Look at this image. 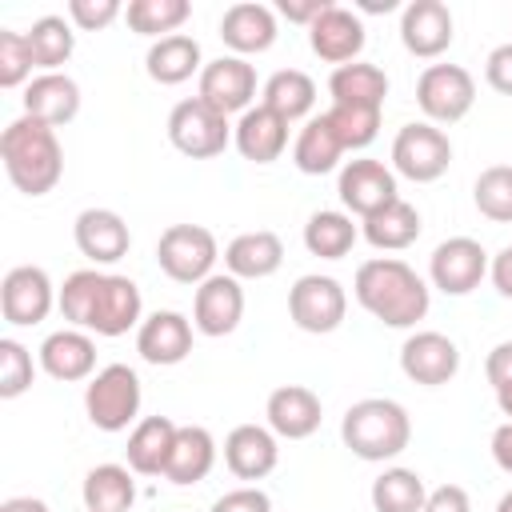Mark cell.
<instances>
[{"label": "cell", "mask_w": 512, "mask_h": 512, "mask_svg": "<svg viewBox=\"0 0 512 512\" xmlns=\"http://www.w3.org/2000/svg\"><path fill=\"white\" fill-rule=\"evenodd\" d=\"M64 320L80 332H96V336H124L128 328H140V288L128 276L116 272H100V268H80L60 284L56 296Z\"/></svg>", "instance_id": "1"}, {"label": "cell", "mask_w": 512, "mask_h": 512, "mask_svg": "<svg viewBox=\"0 0 512 512\" xmlns=\"http://www.w3.org/2000/svg\"><path fill=\"white\" fill-rule=\"evenodd\" d=\"M352 292L368 316L384 328H412L428 316V284L396 256H376L356 268Z\"/></svg>", "instance_id": "2"}, {"label": "cell", "mask_w": 512, "mask_h": 512, "mask_svg": "<svg viewBox=\"0 0 512 512\" xmlns=\"http://www.w3.org/2000/svg\"><path fill=\"white\" fill-rule=\"evenodd\" d=\"M0 160L16 192L24 196H48L64 176V152L56 140V128L20 116L0 136Z\"/></svg>", "instance_id": "3"}, {"label": "cell", "mask_w": 512, "mask_h": 512, "mask_svg": "<svg viewBox=\"0 0 512 512\" xmlns=\"http://www.w3.org/2000/svg\"><path fill=\"white\" fill-rule=\"evenodd\" d=\"M340 436H344V448L368 464H384V460H396L408 440H412V420L404 412V404L388 400V396H368V400H356L344 420H340Z\"/></svg>", "instance_id": "4"}, {"label": "cell", "mask_w": 512, "mask_h": 512, "mask_svg": "<svg viewBox=\"0 0 512 512\" xmlns=\"http://www.w3.org/2000/svg\"><path fill=\"white\" fill-rule=\"evenodd\" d=\"M216 260H220V248L204 224H172L156 240V264L176 284H204Z\"/></svg>", "instance_id": "5"}, {"label": "cell", "mask_w": 512, "mask_h": 512, "mask_svg": "<svg viewBox=\"0 0 512 512\" xmlns=\"http://www.w3.org/2000/svg\"><path fill=\"white\" fill-rule=\"evenodd\" d=\"M84 412L100 432H124L140 416V376L128 364L100 368L84 388Z\"/></svg>", "instance_id": "6"}, {"label": "cell", "mask_w": 512, "mask_h": 512, "mask_svg": "<svg viewBox=\"0 0 512 512\" xmlns=\"http://www.w3.org/2000/svg\"><path fill=\"white\" fill-rule=\"evenodd\" d=\"M452 164V140L444 128L428 124V120H416V124H404L392 140V172H400L404 180L412 184H432L448 172Z\"/></svg>", "instance_id": "7"}, {"label": "cell", "mask_w": 512, "mask_h": 512, "mask_svg": "<svg viewBox=\"0 0 512 512\" xmlns=\"http://www.w3.org/2000/svg\"><path fill=\"white\" fill-rule=\"evenodd\" d=\"M416 104L428 124H456L476 104V80L460 64H428L416 80Z\"/></svg>", "instance_id": "8"}, {"label": "cell", "mask_w": 512, "mask_h": 512, "mask_svg": "<svg viewBox=\"0 0 512 512\" xmlns=\"http://www.w3.org/2000/svg\"><path fill=\"white\" fill-rule=\"evenodd\" d=\"M168 140L176 152H184L192 160H212L228 148L232 128H228V116H220L200 96H192L168 112Z\"/></svg>", "instance_id": "9"}, {"label": "cell", "mask_w": 512, "mask_h": 512, "mask_svg": "<svg viewBox=\"0 0 512 512\" xmlns=\"http://www.w3.org/2000/svg\"><path fill=\"white\" fill-rule=\"evenodd\" d=\"M344 312H348V292L340 288L336 276L308 272L288 288V316L300 332H312V336L336 332L344 324Z\"/></svg>", "instance_id": "10"}, {"label": "cell", "mask_w": 512, "mask_h": 512, "mask_svg": "<svg viewBox=\"0 0 512 512\" xmlns=\"http://www.w3.org/2000/svg\"><path fill=\"white\" fill-rule=\"evenodd\" d=\"M428 276L444 296H468L488 276V252L472 236H452V240L436 244L432 260H428Z\"/></svg>", "instance_id": "11"}, {"label": "cell", "mask_w": 512, "mask_h": 512, "mask_svg": "<svg viewBox=\"0 0 512 512\" xmlns=\"http://www.w3.org/2000/svg\"><path fill=\"white\" fill-rule=\"evenodd\" d=\"M56 296H60V292L52 288V280H48L44 268L20 264V268H12V272L4 276V284H0V312H4L8 324L32 328V324L48 320Z\"/></svg>", "instance_id": "12"}, {"label": "cell", "mask_w": 512, "mask_h": 512, "mask_svg": "<svg viewBox=\"0 0 512 512\" xmlns=\"http://www.w3.org/2000/svg\"><path fill=\"white\" fill-rule=\"evenodd\" d=\"M244 320V288L232 272H212L204 284H196L192 296V324L200 336H228Z\"/></svg>", "instance_id": "13"}, {"label": "cell", "mask_w": 512, "mask_h": 512, "mask_svg": "<svg viewBox=\"0 0 512 512\" xmlns=\"http://www.w3.org/2000/svg\"><path fill=\"white\" fill-rule=\"evenodd\" d=\"M196 96L208 108H216L220 116H232V112L244 116L252 108V96H256V68L244 56H220V60L204 64Z\"/></svg>", "instance_id": "14"}, {"label": "cell", "mask_w": 512, "mask_h": 512, "mask_svg": "<svg viewBox=\"0 0 512 512\" xmlns=\"http://www.w3.org/2000/svg\"><path fill=\"white\" fill-rule=\"evenodd\" d=\"M336 192H340V204H344L352 216L368 220L372 212H380L384 204L396 200V172L384 168V164L372 160V156H360V160H348V164L340 168Z\"/></svg>", "instance_id": "15"}, {"label": "cell", "mask_w": 512, "mask_h": 512, "mask_svg": "<svg viewBox=\"0 0 512 512\" xmlns=\"http://www.w3.org/2000/svg\"><path fill=\"white\" fill-rule=\"evenodd\" d=\"M400 368L412 384L440 388L460 372V348L444 332H412L400 348Z\"/></svg>", "instance_id": "16"}, {"label": "cell", "mask_w": 512, "mask_h": 512, "mask_svg": "<svg viewBox=\"0 0 512 512\" xmlns=\"http://www.w3.org/2000/svg\"><path fill=\"white\" fill-rule=\"evenodd\" d=\"M452 28L456 24H452V12L444 0H412L400 12V40L420 60H436L440 52H448V44L456 36Z\"/></svg>", "instance_id": "17"}, {"label": "cell", "mask_w": 512, "mask_h": 512, "mask_svg": "<svg viewBox=\"0 0 512 512\" xmlns=\"http://www.w3.org/2000/svg\"><path fill=\"white\" fill-rule=\"evenodd\" d=\"M308 44H312V52L320 60H328L336 68L340 64H352L360 56V48H364V24H360V16L352 8L328 4L312 20V28H308Z\"/></svg>", "instance_id": "18"}, {"label": "cell", "mask_w": 512, "mask_h": 512, "mask_svg": "<svg viewBox=\"0 0 512 512\" xmlns=\"http://www.w3.org/2000/svg\"><path fill=\"white\" fill-rule=\"evenodd\" d=\"M72 240L80 248V256H88L92 264H116L120 256H128L132 232L124 224L120 212L112 208H84L72 224Z\"/></svg>", "instance_id": "19"}, {"label": "cell", "mask_w": 512, "mask_h": 512, "mask_svg": "<svg viewBox=\"0 0 512 512\" xmlns=\"http://www.w3.org/2000/svg\"><path fill=\"white\" fill-rule=\"evenodd\" d=\"M192 320L164 308V312H152L140 328H136V352L140 360L156 364V368H172L180 364L188 352H192Z\"/></svg>", "instance_id": "20"}, {"label": "cell", "mask_w": 512, "mask_h": 512, "mask_svg": "<svg viewBox=\"0 0 512 512\" xmlns=\"http://www.w3.org/2000/svg\"><path fill=\"white\" fill-rule=\"evenodd\" d=\"M264 416H268V428L276 436H284V440H308L320 428V420H324V404L304 384H280L268 396Z\"/></svg>", "instance_id": "21"}, {"label": "cell", "mask_w": 512, "mask_h": 512, "mask_svg": "<svg viewBox=\"0 0 512 512\" xmlns=\"http://www.w3.org/2000/svg\"><path fill=\"white\" fill-rule=\"evenodd\" d=\"M80 112V84L64 72H40L24 84V116L60 128Z\"/></svg>", "instance_id": "22"}, {"label": "cell", "mask_w": 512, "mask_h": 512, "mask_svg": "<svg viewBox=\"0 0 512 512\" xmlns=\"http://www.w3.org/2000/svg\"><path fill=\"white\" fill-rule=\"evenodd\" d=\"M232 144H236V152H240L244 160H252V164H272V160H280L284 148H288V120H284L280 112L256 104V108H248V112L236 120Z\"/></svg>", "instance_id": "23"}, {"label": "cell", "mask_w": 512, "mask_h": 512, "mask_svg": "<svg viewBox=\"0 0 512 512\" xmlns=\"http://www.w3.org/2000/svg\"><path fill=\"white\" fill-rule=\"evenodd\" d=\"M280 460L276 432L260 424H236L224 440V464L236 480H264Z\"/></svg>", "instance_id": "24"}, {"label": "cell", "mask_w": 512, "mask_h": 512, "mask_svg": "<svg viewBox=\"0 0 512 512\" xmlns=\"http://www.w3.org/2000/svg\"><path fill=\"white\" fill-rule=\"evenodd\" d=\"M220 40L236 52V56H252V52H268L276 44V12L268 4L256 0H240L220 16Z\"/></svg>", "instance_id": "25"}, {"label": "cell", "mask_w": 512, "mask_h": 512, "mask_svg": "<svg viewBox=\"0 0 512 512\" xmlns=\"http://www.w3.org/2000/svg\"><path fill=\"white\" fill-rule=\"evenodd\" d=\"M40 368L52 380H64V384L92 380V368H96V344H92V336L80 332V328H60V332L44 336V344H40Z\"/></svg>", "instance_id": "26"}, {"label": "cell", "mask_w": 512, "mask_h": 512, "mask_svg": "<svg viewBox=\"0 0 512 512\" xmlns=\"http://www.w3.org/2000/svg\"><path fill=\"white\" fill-rule=\"evenodd\" d=\"M284 264V244L276 232L256 228V232H240L228 248H224V268L236 280H264Z\"/></svg>", "instance_id": "27"}, {"label": "cell", "mask_w": 512, "mask_h": 512, "mask_svg": "<svg viewBox=\"0 0 512 512\" xmlns=\"http://www.w3.org/2000/svg\"><path fill=\"white\" fill-rule=\"evenodd\" d=\"M176 420L168 416H144L132 432H128V468L136 476H164L172 444H176Z\"/></svg>", "instance_id": "28"}, {"label": "cell", "mask_w": 512, "mask_h": 512, "mask_svg": "<svg viewBox=\"0 0 512 512\" xmlns=\"http://www.w3.org/2000/svg\"><path fill=\"white\" fill-rule=\"evenodd\" d=\"M216 464V440L208 428L200 424H180L176 428V444H172V456H168V468H164V480L172 484H200Z\"/></svg>", "instance_id": "29"}, {"label": "cell", "mask_w": 512, "mask_h": 512, "mask_svg": "<svg viewBox=\"0 0 512 512\" xmlns=\"http://www.w3.org/2000/svg\"><path fill=\"white\" fill-rule=\"evenodd\" d=\"M328 92H332V104L384 108V96H388V76H384V68H376V64L352 60V64H340V68L328 76Z\"/></svg>", "instance_id": "30"}, {"label": "cell", "mask_w": 512, "mask_h": 512, "mask_svg": "<svg viewBox=\"0 0 512 512\" xmlns=\"http://www.w3.org/2000/svg\"><path fill=\"white\" fill-rule=\"evenodd\" d=\"M420 212L408 204V200H392V204H384L380 212H372L364 224H360V232H364V240L372 244V248H380V252H400V248H408V244H416V236H420Z\"/></svg>", "instance_id": "31"}, {"label": "cell", "mask_w": 512, "mask_h": 512, "mask_svg": "<svg viewBox=\"0 0 512 512\" xmlns=\"http://www.w3.org/2000/svg\"><path fill=\"white\" fill-rule=\"evenodd\" d=\"M344 156V144L340 136L332 132L328 116H312L300 132H296V144H292V164L304 172V176H324L340 164Z\"/></svg>", "instance_id": "32"}, {"label": "cell", "mask_w": 512, "mask_h": 512, "mask_svg": "<svg viewBox=\"0 0 512 512\" xmlns=\"http://www.w3.org/2000/svg\"><path fill=\"white\" fill-rule=\"evenodd\" d=\"M80 496H84V512H128L132 500H136L132 468H124V464H96L84 476Z\"/></svg>", "instance_id": "33"}, {"label": "cell", "mask_w": 512, "mask_h": 512, "mask_svg": "<svg viewBox=\"0 0 512 512\" xmlns=\"http://www.w3.org/2000/svg\"><path fill=\"white\" fill-rule=\"evenodd\" d=\"M144 68H148V76H152L156 84H184L192 72H204V64H200V44H196L192 36H184V32L164 36V40H156V44L148 48Z\"/></svg>", "instance_id": "34"}, {"label": "cell", "mask_w": 512, "mask_h": 512, "mask_svg": "<svg viewBox=\"0 0 512 512\" xmlns=\"http://www.w3.org/2000/svg\"><path fill=\"white\" fill-rule=\"evenodd\" d=\"M264 100V108H272V112H280L288 124L292 120H300V116H308L312 112V104H316V84H312V76L308 72H300V68H280V72H272L268 80H264V92H260Z\"/></svg>", "instance_id": "35"}, {"label": "cell", "mask_w": 512, "mask_h": 512, "mask_svg": "<svg viewBox=\"0 0 512 512\" xmlns=\"http://www.w3.org/2000/svg\"><path fill=\"white\" fill-rule=\"evenodd\" d=\"M356 236H360V228L352 224V216L348 212H332V208L328 212H312L308 224H304V248L312 256H320V260L348 256Z\"/></svg>", "instance_id": "36"}, {"label": "cell", "mask_w": 512, "mask_h": 512, "mask_svg": "<svg viewBox=\"0 0 512 512\" xmlns=\"http://www.w3.org/2000/svg\"><path fill=\"white\" fill-rule=\"evenodd\" d=\"M428 500V488L420 472L412 468H384L372 480V508L376 512H420Z\"/></svg>", "instance_id": "37"}, {"label": "cell", "mask_w": 512, "mask_h": 512, "mask_svg": "<svg viewBox=\"0 0 512 512\" xmlns=\"http://www.w3.org/2000/svg\"><path fill=\"white\" fill-rule=\"evenodd\" d=\"M192 16V4L188 0H132L124 8V20L136 36H176V28Z\"/></svg>", "instance_id": "38"}, {"label": "cell", "mask_w": 512, "mask_h": 512, "mask_svg": "<svg viewBox=\"0 0 512 512\" xmlns=\"http://www.w3.org/2000/svg\"><path fill=\"white\" fill-rule=\"evenodd\" d=\"M24 36H28L36 68H44V72H56L60 64H68V56L76 48V32L64 16H40Z\"/></svg>", "instance_id": "39"}, {"label": "cell", "mask_w": 512, "mask_h": 512, "mask_svg": "<svg viewBox=\"0 0 512 512\" xmlns=\"http://www.w3.org/2000/svg\"><path fill=\"white\" fill-rule=\"evenodd\" d=\"M472 200H476L480 216H488L496 224H512V164L484 168L472 184Z\"/></svg>", "instance_id": "40"}, {"label": "cell", "mask_w": 512, "mask_h": 512, "mask_svg": "<svg viewBox=\"0 0 512 512\" xmlns=\"http://www.w3.org/2000/svg\"><path fill=\"white\" fill-rule=\"evenodd\" d=\"M328 124L332 132L340 136L344 152H356V148H368L380 132V108H356V104H332L328 112Z\"/></svg>", "instance_id": "41"}, {"label": "cell", "mask_w": 512, "mask_h": 512, "mask_svg": "<svg viewBox=\"0 0 512 512\" xmlns=\"http://www.w3.org/2000/svg\"><path fill=\"white\" fill-rule=\"evenodd\" d=\"M32 376H36L32 352H28L20 340L4 336V340H0V396H4V400L24 396V392L32 388Z\"/></svg>", "instance_id": "42"}, {"label": "cell", "mask_w": 512, "mask_h": 512, "mask_svg": "<svg viewBox=\"0 0 512 512\" xmlns=\"http://www.w3.org/2000/svg\"><path fill=\"white\" fill-rule=\"evenodd\" d=\"M32 68H36V60H32L28 36L4 28V32H0V88H20V84H28Z\"/></svg>", "instance_id": "43"}, {"label": "cell", "mask_w": 512, "mask_h": 512, "mask_svg": "<svg viewBox=\"0 0 512 512\" xmlns=\"http://www.w3.org/2000/svg\"><path fill=\"white\" fill-rule=\"evenodd\" d=\"M120 12H124L120 0H72V4H68V20H72L80 32H100V28H108Z\"/></svg>", "instance_id": "44"}, {"label": "cell", "mask_w": 512, "mask_h": 512, "mask_svg": "<svg viewBox=\"0 0 512 512\" xmlns=\"http://www.w3.org/2000/svg\"><path fill=\"white\" fill-rule=\"evenodd\" d=\"M208 512H272V500H268V492H260V488H232V492H224Z\"/></svg>", "instance_id": "45"}, {"label": "cell", "mask_w": 512, "mask_h": 512, "mask_svg": "<svg viewBox=\"0 0 512 512\" xmlns=\"http://www.w3.org/2000/svg\"><path fill=\"white\" fill-rule=\"evenodd\" d=\"M484 80L488 88H496L500 96H512V44H500L488 52L484 60Z\"/></svg>", "instance_id": "46"}, {"label": "cell", "mask_w": 512, "mask_h": 512, "mask_svg": "<svg viewBox=\"0 0 512 512\" xmlns=\"http://www.w3.org/2000/svg\"><path fill=\"white\" fill-rule=\"evenodd\" d=\"M420 512H472V500H468V492L460 484H440V488L428 492Z\"/></svg>", "instance_id": "47"}, {"label": "cell", "mask_w": 512, "mask_h": 512, "mask_svg": "<svg viewBox=\"0 0 512 512\" xmlns=\"http://www.w3.org/2000/svg\"><path fill=\"white\" fill-rule=\"evenodd\" d=\"M484 376H488L492 388L512 384V340H504V344H496V348L488 352V360H484Z\"/></svg>", "instance_id": "48"}, {"label": "cell", "mask_w": 512, "mask_h": 512, "mask_svg": "<svg viewBox=\"0 0 512 512\" xmlns=\"http://www.w3.org/2000/svg\"><path fill=\"white\" fill-rule=\"evenodd\" d=\"M328 4H332V0H280L276 12H280L288 24H304V28H312V20H316Z\"/></svg>", "instance_id": "49"}, {"label": "cell", "mask_w": 512, "mask_h": 512, "mask_svg": "<svg viewBox=\"0 0 512 512\" xmlns=\"http://www.w3.org/2000/svg\"><path fill=\"white\" fill-rule=\"evenodd\" d=\"M488 276H492L496 292H500L504 300H512V244H508V248H500V252L492 256V264H488Z\"/></svg>", "instance_id": "50"}, {"label": "cell", "mask_w": 512, "mask_h": 512, "mask_svg": "<svg viewBox=\"0 0 512 512\" xmlns=\"http://www.w3.org/2000/svg\"><path fill=\"white\" fill-rule=\"evenodd\" d=\"M492 460L500 472L512 476V420H504L496 432H492Z\"/></svg>", "instance_id": "51"}, {"label": "cell", "mask_w": 512, "mask_h": 512, "mask_svg": "<svg viewBox=\"0 0 512 512\" xmlns=\"http://www.w3.org/2000/svg\"><path fill=\"white\" fill-rule=\"evenodd\" d=\"M0 512H52V508L44 500H36V496H8L0 504Z\"/></svg>", "instance_id": "52"}, {"label": "cell", "mask_w": 512, "mask_h": 512, "mask_svg": "<svg viewBox=\"0 0 512 512\" xmlns=\"http://www.w3.org/2000/svg\"><path fill=\"white\" fill-rule=\"evenodd\" d=\"M356 8H360V12H392L396 0H356Z\"/></svg>", "instance_id": "53"}, {"label": "cell", "mask_w": 512, "mask_h": 512, "mask_svg": "<svg viewBox=\"0 0 512 512\" xmlns=\"http://www.w3.org/2000/svg\"><path fill=\"white\" fill-rule=\"evenodd\" d=\"M496 404H500V412L512 420V384H504V388H496Z\"/></svg>", "instance_id": "54"}, {"label": "cell", "mask_w": 512, "mask_h": 512, "mask_svg": "<svg viewBox=\"0 0 512 512\" xmlns=\"http://www.w3.org/2000/svg\"><path fill=\"white\" fill-rule=\"evenodd\" d=\"M496 512H512V492H508V496H500V504H496Z\"/></svg>", "instance_id": "55"}]
</instances>
